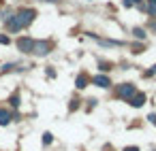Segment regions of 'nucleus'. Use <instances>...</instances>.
I'll list each match as a JSON object with an SVG mask.
<instances>
[{"mask_svg":"<svg viewBox=\"0 0 156 151\" xmlns=\"http://www.w3.org/2000/svg\"><path fill=\"white\" fill-rule=\"evenodd\" d=\"M124 151H139V147H124Z\"/></svg>","mask_w":156,"mask_h":151,"instance_id":"14","label":"nucleus"},{"mask_svg":"<svg viewBox=\"0 0 156 151\" xmlns=\"http://www.w3.org/2000/svg\"><path fill=\"white\" fill-rule=\"evenodd\" d=\"M32 53H37V55H47V53H49V43H47V41H34Z\"/></svg>","mask_w":156,"mask_h":151,"instance_id":"3","label":"nucleus"},{"mask_svg":"<svg viewBox=\"0 0 156 151\" xmlns=\"http://www.w3.org/2000/svg\"><path fill=\"white\" fill-rule=\"evenodd\" d=\"M92 83H94V85H98V87H103V89L111 87V81H109V77H105V75H96V77L92 79Z\"/></svg>","mask_w":156,"mask_h":151,"instance_id":"5","label":"nucleus"},{"mask_svg":"<svg viewBox=\"0 0 156 151\" xmlns=\"http://www.w3.org/2000/svg\"><path fill=\"white\" fill-rule=\"evenodd\" d=\"M133 2H135V5H141V0H133Z\"/></svg>","mask_w":156,"mask_h":151,"instance_id":"18","label":"nucleus"},{"mask_svg":"<svg viewBox=\"0 0 156 151\" xmlns=\"http://www.w3.org/2000/svg\"><path fill=\"white\" fill-rule=\"evenodd\" d=\"M43 2H56V0H43Z\"/></svg>","mask_w":156,"mask_h":151,"instance_id":"19","label":"nucleus"},{"mask_svg":"<svg viewBox=\"0 0 156 151\" xmlns=\"http://www.w3.org/2000/svg\"><path fill=\"white\" fill-rule=\"evenodd\" d=\"M51 140H54V136H51V132H45V134H43V145L47 147V145H49Z\"/></svg>","mask_w":156,"mask_h":151,"instance_id":"10","label":"nucleus"},{"mask_svg":"<svg viewBox=\"0 0 156 151\" xmlns=\"http://www.w3.org/2000/svg\"><path fill=\"white\" fill-rule=\"evenodd\" d=\"M147 11H150V15H156V2H150Z\"/></svg>","mask_w":156,"mask_h":151,"instance_id":"12","label":"nucleus"},{"mask_svg":"<svg viewBox=\"0 0 156 151\" xmlns=\"http://www.w3.org/2000/svg\"><path fill=\"white\" fill-rule=\"evenodd\" d=\"M147 119H150V121H152V123H154V126H156V115H154V113H152V115H150V117H147Z\"/></svg>","mask_w":156,"mask_h":151,"instance_id":"15","label":"nucleus"},{"mask_svg":"<svg viewBox=\"0 0 156 151\" xmlns=\"http://www.w3.org/2000/svg\"><path fill=\"white\" fill-rule=\"evenodd\" d=\"M135 2H133V0H124V7H133Z\"/></svg>","mask_w":156,"mask_h":151,"instance_id":"16","label":"nucleus"},{"mask_svg":"<svg viewBox=\"0 0 156 151\" xmlns=\"http://www.w3.org/2000/svg\"><path fill=\"white\" fill-rule=\"evenodd\" d=\"M11 106H20V94H15V96H11Z\"/></svg>","mask_w":156,"mask_h":151,"instance_id":"11","label":"nucleus"},{"mask_svg":"<svg viewBox=\"0 0 156 151\" xmlns=\"http://www.w3.org/2000/svg\"><path fill=\"white\" fill-rule=\"evenodd\" d=\"M88 81H90V79H88V75H86V72H81V75L77 77V81H75V85H77L79 89H83V87L88 85Z\"/></svg>","mask_w":156,"mask_h":151,"instance_id":"7","label":"nucleus"},{"mask_svg":"<svg viewBox=\"0 0 156 151\" xmlns=\"http://www.w3.org/2000/svg\"><path fill=\"white\" fill-rule=\"evenodd\" d=\"M34 17H37V11L34 9H20L15 15H11V19L7 22V28L11 32H20L26 26H30L34 22Z\"/></svg>","mask_w":156,"mask_h":151,"instance_id":"1","label":"nucleus"},{"mask_svg":"<svg viewBox=\"0 0 156 151\" xmlns=\"http://www.w3.org/2000/svg\"><path fill=\"white\" fill-rule=\"evenodd\" d=\"M128 102H130V106H143V102H145V96L143 94H133L130 98H128Z\"/></svg>","mask_w":156,"mask_h":151,"instance_id":"6","label":"nucleus"},{"mask_svg":"<svg viewBox=\"0 0 156 151\" xmlns=\"http://www.w3.org/2000/svg\"><path fill=\"white\" fill-rule=\"evenodd\" d=\"M133 94H135V85H133V83H124V85L118 87V96H120V98H126V100H128Z\"/></svg>","mask_w":156,"mask_h":151,"instance_id":"4","label":"nucleus"},{"mask_svg":"<svg viewBox=\"0 0 156 151\" xmlns=\"http://www.w3.org/2000/svg\"><path fill=\"white\" fill-rule=\"evenodd\" d=\"M133 34H135V36H137L139 41H143V39H145V32H143L141 28H135V30H133Z\"/></svg>","mask_w":156,"mask_h":151,"instance_id":"9","label":"nucleus"},{"mask_svg":"<svg viewBox=\"0 0 156 151\" xmlns=\"http://www.w3.org/2000/svg\"><path fill=\"white\" fill-rule=\"evenodd\" d=\"M0 43H2V45H7V43H9V39H7V36H0Z\"/></svg>","mask_w":156,"mask_h":151,"instance_id":"17","label":"nucleus"},{"mask_svg":"<svg viewBox=\"0 0 156 151\" xmlns=\"http://www.w3.org/2000/svg\"><path fill=\"white\" fill-rule=\"evenodd\" d=\"M11 121V113L5 111V109H0V126H7Z\"/></svg>","mask_w":156,"mask_h":151,"instance_id":"8","label":"nucleus"},{"mask_svg":"<svg viewBox=\"0 0 156 151\" xmlns=\"http://www.w3.org/2000/svg\"><path fill=\"white\" fill-rule=\"evenodd\" d=\"M145 75H147V77H152V75H156V66H152V68H150V70H147Z\"/></svg>","mask_w":156,"mask_h":151,"instance_id":"13","label":"nucleus"},{"mask_svg":"<svg viewBox=\"0 0 156 151\" xmlns=\"http://www.w3.org/2000/svg\"><path fill=\"white\" fill-rule=\"evenodd\" d=\"M147 2H156V0H147Z\"/></svg>","mask_w":156,"mask_h":151,"instance_id":"20","label":"nucleus"},{"mask_svg":"<svg viewBox=\"0 0 156 151\" xmlns=\"http://www.w3.org/2000/svg\"><path fill=\"white\" fill-rule=\"evenodd\" d=\"M32 47H34V39H30V36H22V39H17V49H20V51H24V53H32Z\"/></svg>","mask_w":156,"mask_h":151,"instance_id":"2","label":"nucleus"}]
</instances>
